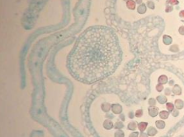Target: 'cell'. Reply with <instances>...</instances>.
Segmentation results:
<instances>
[{
	"label": "cell",
	"mask_w": 184,
	"mask_h": 137,
	"mask_svg": "<svg viewBox=\"0 0 184 137\" xmlns=\"http://www.w3.org/2000/svg\"><path fill=\"white\" fill-rule=\"evenodd\" d=\"M165 94L167 95V96H169V95L171 94V90H170L169 88L165 89Z\"/></svg>",
	"instance_id": "23"
},
{
	"label": "cell",
	"mask_w": 184,
	"mask_h": 137,
	"mask_svg": "<svg viewBox=\"0 0 184 137\" xmlns=\"http://www.w3.org/2000/svg\"><path fill=\"white\" fill-rule=\"evenodd\" d=\"M167 81H168V78H167V76H165V75H162V76H161L158 78V82H159V84H167Z\"/></svg>",
	"instance_id": "9"
},
{
	"label": "cell",
	"mask_w": 184,
	"mask_h": 137,
	"mask_svg": "<svg viewBox=\"0 0 184 137\" xmlns=\"http://www.w3.org/2000/svg\"><path fill=\"white\" fill-rule=\"evenodd\" d=\"M114 126H115V128H117V130H120V129L124 127V124L122 122H120V121H117Z\"/></svg>",
	"instance_id": "17"
},
{
	"label": "cell",
	"mask_w": 184,
	"mask_h": 137,
	"mask_svg": "<svg viewBox=\"0 0 184 137\" xmlns=\"http://www.w3.org/2000/svg\"><path fill=\"white\" fill-rule=\"evenodd\" d=\"M122 49L114 30L90 26L78 37L68 57L67 66L75 80L92 84L109 77L122 62Z\"/></svg>",
	"instance_id": "1"
},
{
	"label": "cell",
	"mask_w": 184,
	"mask_h": 137,
	"mask_svg": "<svg viewBox=\"0 0 184 137\" xmlns=\"http://www.w3.org/2000/svg\"><path fill=\"white\" fill-rule=\"evenodd\" d=\"M110 109H111V105H110L109 103H104V104H103V105H102V110L104 111V112H109Z\"/></svg>",
	"instance_id": "13"
},
{
	"label": "cell",
	"mask_w": 184,
	"mask_h": 137,
	"mask_svg": "<svg viewBox=\"0 0 184 137\" xmlns=\"http://www.w3.org/2000/svg\"><path fill=\"white\" fill-rule=\"evenodd\" d=\"M137 126H138V125H137V123H136V122H134V121H132V122H130L129 124H128L127 128L129 129V130L134 131V130H136Z\"/></svg>",
	"instance_id": "12"
},
{
	"label": "cell",
	"mask_w": 184,
	"mask_h": 137,
	"mask_svg": "<svg viewBox=\"0 0 184 137\" xmlns=\"http://www.w3.org/2000/svg\"><path fill=\"white\" fill-rule=\"evenodd\" d=\"M148 104L150 106H155V105H156V99H150L148 100Z\"/></svg>",
	"instance_id": "19"
},
{
	"label": "cell",
	"mask_w": 184,
	"mask_h": 137,
	"mask_svg": "<svg viewBox=\"0 0 184 137\" xmlns=\"http://www.w3.org/2000/svg\"><path fill=\"white\" fill-rule=\"evenodd\" d=\"M155 125H156L157 128L159 129H163L164 127L166 126V123L164 122L163 120H157L156 122H155Z\"/></svg>",
	"instance_id": "10"
},
{
	"label": "cell",
	"mask_w": 184,
	"mask_h": 137,
	"mask_svg": "<svg viewBox=\"0 0 184 137\" xmlns=\"http://www.w3.org/2000/svg\"><path fill=\"white\" fill-rule=\"evenodd\" d=\"M114 137H125V133L122 130H117L114 135Z\"/></svg>",
	"instance_id": "16"
},
{
	"label": "cell",
	"mask_w": 184,
	"mask_h": 137,
	"mask_svg": "<svg viewBox=\"0 0 184 137\" xmlns=\"http://www.w3.org/2000/svg\"><path fill=\"white\" fill-rule=\"evenodd\" d=\"M139 137H148V135L144 133V132H141V134L139 135Z\"/></svg>",
	"instance_id": "24"
},
{
	"label": "cell",
	"mask_w": 184,
	"mask_h": 137,
	"mask_svg": "<svg viewBox=\"0 0 184 137\" xmlns=\"http://www.w3.org/2000/svg\"><path fill=\"white\" fill-rule=\"evenodd\" d=\"M174 105H175V107L177 108V110H181L183 108L184 102L182 101V99H176L175 102H174Z\"/></svg>",
	"instance_id": "5"
},
{
	"label": "cell",
	"mask_w": 184,
	"mask_h": 137,
	"mask_svg": "<svg viewBox=\"0 0 184 137\" xmlns=\"http://www.w3.org/2000/svg\"><path fill=\"white\" fill-rule=\"evenodd\" d=\"M156 90L158 91H160V92L163 91V90H164L163 84H157V85H156Z\"/></svg>",
	"instance_id": "20"
},
{
	"label": "cell",
	"mask_w": 184,
	"mask_h": 137,
	"mask_svg": "<svg viewBox=\"0 0 184 137\" xmlns=\"http://www.w3.org/2000/svg\"><path fill=\"white\" fill-rule=\"evenodd\" d=\"M113 123H112V121L111 120H106L104 122V127L105 129H107V130H110V129H111L113 127Z\"/></svg>",
	"instance_id": "4"
},
{
	"label": "cell",
	"mask_w": 184,
	"mask_h": 137,
	"mask_svg": "<svg viewBox=\"0 0 184 137\" xmlns=\"http://www.w3.org/2000/svg\"><path fill=\"white\" fill-rule=\"evenodd\" d=\"M120 119H121L122 120H125V115H124V114H121V115H120Z\"/></svg>",
	"instance_id": "26"
},
{
	"label": "cell",
	"mask_w": 184,
	"mask_h": 137,
	"mask_svg": "<svg viewBox=\"0 0 184 137\" xmlns=\"http://www.w3.org/2000/svg\"><path fill=\"white\" fill-rule=\"evenodd\" d=\"M134 115H135V114H134L132 112H129V117H130V118H131V119H132V118H133V116H134Z\"/></svg>",
	"instance_id": "25"
},
{
	"label": "cell",
	"mask_w": 184,
	"mask_h": 137,
	"mask_svg": "<svg viewBox=\"0 0 184 137\" xmlns=\"http://www.w3.org/2000/svg\"><path fill=\"white\" fill-rule=\"evenodd\" d=\"M159 115L160 118H161L162 120H166V119H167L169 117V112H167V111H161L159 112Z\"/></svg>",
	"instance_id": "8"
},
{
	"label": "cell",
	"mask_w": 184,
	"mask_h": 137,
	"mask_svg": "<svg viewBox=\"0 0 184 137\" xmlns=\"http://www.w3.org/2000/svg\"><path fill=\"white\" fill-rule=\"evenodd\" d=\"M129 137H138V132H132L130 134Z\"/></svg>",
	"instance_id": "21"
},
{
	"label": "cell",
	"mask_w": 184,
	"mask_h": 137,
	"mask_svg": "<svg viewBox=\"0 0 184 137\" xmlns=\"http://www.w3.org/2000/svg\"><path fill=\"white\" fill-rule=\"evenodd\" d=\"M147 125H148V124H147V122H140V123H138V129H139L140 132H144V131L147 129Z\"/></svg>",
	"instance_id": "11"
},
{
	"label": "cell",
	"mask_w": 184,
	"mask_h": 137,
	"mask_svg": "<svg viewBox=\"0 0 184 137\" xmlns=\"http://www.w3.org/2000/svg\"><path fill=\"white\" fill-rule=\"evenodd\" d=\"M148 113L151 117H155L159 114V109L155 106H151L150 108L148 109Z\"/></svg>",
	"instance_id": "3"
},
{
	"label": "cell",
	"mask_w": 184,
	"mask_h": 137,
	"mask_svg": "<svg viewBox=\"0 0 184 137\" xmlns=\"http://www.w3.org/2000/svg\"><path fill=\"white\" fill-rule=\"evenodd\" d=\"M173 92L174 93L175 95H181L182 94V88L180 87V85H178V84H175L174 87H173Z\"/></svg>",
	"instance_id": "7"
},
{
	"label": "cell",
	"mask_w": 184,
	"mask_h": 137,
	"mask_svg": "<svg viewBox=\"0 0 184 137\" xmlns=\"http://www.w3.org/2000/svg\"><path fill=\"white\" fill-rule=\"evenodd\" d=\"M172 114H173L174 117H177V116L179 115V111H178V110H174V111L172 112Z\"/></svg>",
	"instance_id": "22"
},
{
	"label": "cell",
	"mask_w": 184,
	"mask_h": 137,
	"mask_svg": "<svg viewBox=\"0 0 184 137\" xmlns=\"http://www.w3.org/2000/svg\"><path fill=\"white\" fill-rule=\"evenodd\" d=\"M167 109L168 110V112H173L174 110V105L172 103H167Z\"/></svg>",
	"instance_id": "15"
},
{
	"label": "cell",
	"mask_w": 184,
	"mask_h": 137,
	"mask_svg": "<svg viewBox=\"0 0 184 137\" xmlns=\"http://www.w3.org/2000/svg\"><path fill=\"white\" fill-rule=\"evenodd\" d=\"M157 101L159 102L160 104H165V103H167V99L165 96H158V97H157Z\"/></svg>",
	"instance_id": "14"
},
{
	"label": "cell",
	"mask_w": 184,
	"mask_h": 137,
	"mask_svg": "<svg viewBox=\"0 0 184 137\" xmlns=\"http://www.w3.org/2000/svg\"><path fill=\"white\" fill-rule=\"evenodd\" d=\"M111 110H112L113 113L120 114L123 111V108L119 104H114V105H111Z\"/></svg>",
	"instance_id": "2"
},
{
	"label": "cell",
	"mask_w": 184,
	"mask_h": 137,
	"mask_svg": "<svg viewBox=\"0 0 184 137\" xmlns=\"http://www.w3.org/2000/svg\"><path fill=\"white\" fill-rule=\"evenodd\" d=\"M143 115V111L142 109H138L136 111V112H135V116H136L137 118H140L141 116Z\"/></svg>",
	"instance_id": "18"
},
{
	"label": "cell",
	"mask_w": 184,
	"mask_h": 137,
	"mask_svg": "<svg viewBox=\"0 0 184 137\" xmlns=\"http://www.w3.org/2000/svg\"><path fill=\"white\" fill-rule=\"evenodd\" d=\"M147 134L149 135V136H154V135L157 134V129L154 128L153 126H149L148 128H147Z\"/></svg>",
	"instance_id": "6"
}]
</instances>
